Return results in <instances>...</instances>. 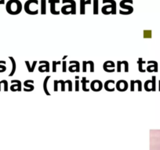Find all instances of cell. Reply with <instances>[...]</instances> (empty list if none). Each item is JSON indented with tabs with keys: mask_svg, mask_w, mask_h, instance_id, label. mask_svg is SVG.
I'll list each match as a JSON object with an SVG mask.
<instances>
[{
	"mask_svg": "<svg viewBox=\"0 0 160 150\" xmlns=\"http://www.w3.org/2000/svg\"><path fill=\"white\" fill-rule=\"evenodd\" d=\"M23 10V5L20 0H9L6 4V10L10 15H17Z\"/></svg>",
	"mask_w": 160,
	"mask_h": 150,
	"instance_id": "cell-1",
	"label": "cell"
},
{
	"mask_svg": "<svg viewBox=\"0 0 160 150\" xmlns=\"http://www.w3.org/2000/svg\"><path fill=\"white\" fill-rule=\"evenodd\" d=\"M104 6L101 8V12L104 15H115L117 14V3L115 0H103Z\"/></svg>",
	"mask_w": 160,
	"mask_h": 150,
	"instance_id": "cell-2",
	"label": "cell"
},
{
	"mask_svg": "<svg viewBox=\"0 0 160 150\" xmlns=\"http://www.w3.org/2000/svg\"><path fill=\"white\" fill-rule=\"evenodd\" d=\"M64 6L61 7V14L64 15H76V2L75 0H62Z\"/></svg>",
	"mask_w": 160,
	"mask_h": 150,
	"instance_id": "cell-3",
	"label": "cell"
},
{
	"mask_svg": "<svg viewBox=\"0 0 160 150\" xmlns=\"http://www.w3.org/2000/svg\"><path fill=\"white\" fill-rule=\"evenodd\" d=\"M38 5H39L38 0H28L24 5V10L26 14L29 15H37L39 14Z\"/></svg>",
	"mask_w": 160,
	"mask_h": 150,
	"instance_id": "cell-4",
	"label": "cell"
},
{
	"mask_svg": "<svg viewBox=\"0 0 160 150\" xmlns=\"http://www.w3.org/2000/svg\"><path fill=\"white\" fill-rule=\"evenodd\" d=\"M133 0H122L119 2V14L121 15H130L133 14Z\"/></svg>",
	"mask_w": 160,
	"mask_h": 150,
	"instance_id": "cell-5",
	"label": "cell"
},
{
	"mask_svg": "<svg viewBox=\"0 0 160 150\" xmlns=\"http://www.w3.org/2000/svg\"><path fill=\"white\" fill-rule=\"evenodd\" d=\"M103 87H104V85L100 80H93L90 83V89L95 92H101L102 90Z\"/></svg>",
	"mask_w": 160,
	"mask_h": 150,
	"instance_id": "cell-6",
	"label": "cell"
},
{
	"mask_svg": "<svg viewBox=\"0 0 160 150\" xmlns=\"http://www.w3.org/2000/svg\"><path fill=\"white\" fill-rule=\"evenodd\" d=\"M115 63L111 60H108V61L105 62L104 64H103V69L105 72H108V73H114L115 72Z\"/></svg>",
	"mask_w": 160,
	"mask_h": 150,
	"instance_id": "cell-7",
	"label": "cell"
},
{
	"mask_svg": "<svg viewBox=\"0 0 160 150\" xmlns=\"http://www.w3.org/2000/svg\"><path fill=\"white\" fill-rule=\"evenodd\" d=\"M128 82L125 80H119L115 83V88L119 92H126L128 89Z\"/></svg>",
	"mask_w": 160,
	"mask_h": 150,
	"instance_id": "cell-8",
	"label": "cell"
},
{
	"mask_svg": "<svg viewBox=\"0 0 160 150\" xmlns=\"http://www.w3.org/2000/svg\"><path fill=\"white\" fill-rule=\"evenodd\" d=\"M69 64H71L69 67H68V70L71 73H74V72H80V63L77 60H70Z\"/></svg>",
	"mask_w": 160,
	"mask_h": 150,
	"instance_id": "cell-9",
	"label": "cell"
},
{
	"mask_svg": "<svg viewBox=\"0 0 160 150\" xmlns=\"http://www.w3.org/2000/svg\"><path fill=\"white\" fill-rule=\"evenodd\" d=\"M60 2H61V0H48V2L50 5V10L53 15H59L61 14L59 10H56V4L60 3Z\"/></svg>",
	"mask_w": 160,
	"mask_h": 150,
	"instance_id": "cell-10",
	"label": "cell"
},
{
	"mask_svg": "<svg viewBox=\"0 0 160 150\" xmlns=\"http://www.w3.org/2000/svg\"><path fill=\"white\" fill-rule=\"evenodd\" d=\"M148 64L149 65L147 67L146 70L149 73H152V72H158V63L155 60H148Z\"/></svg>",
	"mask_w": 160,
	"mask_h": 150,
	"instance_id": "cell-11",
	"label": "cell"
},
{
	"mask_svg": "<svg viewBox=\"0 0 160 150\" xmlns=\"http://www.w3.org/2000/svg\"><path fill=\"white\" fill-rule=\"evenodd\" d=\"M11 84L12 85L10 86V89L12 92H20L21 89V81L19 80H12L11 81Z\"/></svg>",
	"mask_w": 160,
	"mask_h": 150,
	"instance_id": "cell-12",
	"label": "cell"
},
{
	"mask_svg": "<svg viewBox=\"0 0 160 150\" xmlns=\"http://www.w3.org/2000/svg\"><path fill=\"white\" fill-rule=\"evenodd\" d=\"M40 66L39 67V71L40 73L44 72H50V63L46 60H40L39 61Z\"/></svg>",
	"mask_w": 160,
	"mask_h": 150,
	"instance_id": "cell-13",
	"label": "cell"
},
{
	"mask_svg": "<svg viewBox=\"0 0 160 150\" xmlns=\"http://www.w3.org/2000/svg\"><path fill=\"white\" fill-rule=\"evenodd\" d=\"M115 81L114 80H108L104 84V89L108 92H114L115 91V87L113 85H115Z\"/></svg>",
	"mask_w": 160,
	"mask_h": 150,
	"instance_id": "cell-14",
	"label": "cell"
},
{
	"mask_svg": "<svg viewBox=\"0 0 160 150\" xmlns=\"http://www.w3.org/2000/svg\"><path fill=\"white\" fill-rule=\"evenodd\" d=\"M80 14H86V6L90 5L92 3V0H80Z\"/></svg>",
	"mask_w": 160,
	"mask_h": 150,
	"instance_id": "cell-15",
	"label": "cell"
},
{
	"mask_svg": "<svg viewBox=\"0 0 160 150\" xmlns=\"http://www.w3.org/2000/svg\"><path fill=\"white\" fill-rule=\"evenodd\" d=\"M33 83H34L33 80H30V79H28V80H26L24 82V86L25 87V88L24 89V92H32V91L34 90V89H35L34 85H32Z\"/></svg>",
	"mask_w": 160,
	"mask_h": 150,
	"instance_id": "cell-16",
	"label": "cell"
},
{
	"mask_svg": "<svg viewBox=\"0 0 160 150\" xmlns=\"http://www.w3.org/2000/svg\"><path fill=\"white\" fill-rule=\"evenodd\" d=\"M9 59L11 61V64H12V69H11V71H10V74H9V77H12L14 76V73L16 72V69H17V64H16V61L14 60V57L12 56H9Z\"/></svg>",
	"mask_w": 160,
	"mask_h": 150,
	"instance_id": "cell-17",
	"label": "cell"
},
{
	"mask_svg": "<svg viewBox=\"0 0 160 150\" xmlns=\"http://www.w3.org/2000/svg\"><path fill=\"white\" fill-rule=\"evenodd\" d=\"M37 63L38 62L36 61V60H34L33 63H32V65H30V63H29L28 60H26L25 64H26V66H27L28 71L29 73H33L34 70H35V68H36V64H37Z\"/></svg>",
	"mask_w": 160,
	"mask_h": 150,
	"instance_id": "cell-18",
	"label": "cell"
},
{
	"mask_svg": "<svg viewBox=\"0 0 160 150\" xmlns=\"http://www.w3.org/2000/svg\"><path fill=\"white\" fill-rule=\"evenodd\" d=\"M51 76H47V77H45V79H44V81H43V84H42V87H43V90L44 92H45V95H50L51 94L50 93L49 90H48V88H47V84H48V81H49V79L50 78Z\"/></svg>",
	"mask_w": 160,
	"mask_h": 150,
	"instance_id": "cell-19",
	"label": "cell"
},
{
	"mask_svg": "<svg viewBox=\"0 0 160 150\" xmlns=\"http://www.w3.org/2000/svg\"><path fill=\"white\" fill-rule=\"evenodd\" d=\"M93 14L94 15L99 14V0H93Z\"/></svg>",
	"mask_w": 160,
	"mask_h": 150,
	"instance_id": "cell-20",
	"label": "cell"
},
{
	"mask_svg": "<svg viewBox=\"0 0 160 150\" xmlns=\"http://www.w3.org/2000/svg\"><path fill=\"white\" fill-rule=\"evenodd\" d=\"M46 0H41V14L45 15L46 14Z\"/></svg>",
	"mask_w": 160,
	"mask_h": 150,
	"instance_id": "cell-21",
	"label": "cell"
},
{
	"mask_svg": "<svg viewBox=\"0 0 160 150\" xmlns=\"http://www.w3.org/2000/svg\"><path fill=\"white\" fill-rule=\"evenodd\" d=\"M146 62L143 61V59L139 58L138 60H137V64H138V70L141 73H145L146 72V70H144L143 69V64H145Z\"/></svg>",
	"mask_w": 160,
	"mask_h": 150,
	"instance_id": "cell-22",
	"label": "cell"
},
{
	"mask_svg": "<svg viewBox=\"0 0 160 150\" xmlns=\"http://www.w3.org/2000/svg\"><path fill=\"white\" fill-rule=\"evenodd\" d=\"M144 88L146 92H152V80H147L144 84Z\"/></svg>",
	"mask_w": 160,
	"mask_h": 150,
	"instance_id": "cell-23",
	"label": "cell"
},
{
	"mask_svg": "<svg viewBox=\"0 0 160 150\" xmlns=\"http://www.w3.org/2000/svg\"><path fill=\"white\" fill-rule=\"evenodd\" d=\"M89 80H86V77H83L82 78V86H83V92H89V89H86V84L89 83Z\"/></svg>",
	"mask_w": 160,
	"mask_h": 150,
	"instance_id": "cell-24",
	"label": "cell"
},
{
	"mask_svg": "<svg viewBox=\"0 0 160 150\" xmlns=\"http://www.w3.org/2000/svg\"><path fill=\"white\" fill-rule=\"evenodd\" d=\"M6 62L5 60H0V73H3L6 70Z\"/></svg>",
	"mask_w": 160,
	"mask_h": 150,
	"instance_id": "cell-25",
	"label": "cell"
},
{
	"mask_svg": "<svg viewBox=\"0 0 160 150\" xmlns=\"http://www.w3.org/2000/svg\"><path fill=\"white\" fill-rule=\"evenodd\" d=\"M152 91L155 92L156 91V77L152 76Z\"/></svg>",
	"mask_w": 160,
	"mask_h": 150,
	"instance_id": "cell-26",
	"label": "cell"
},
{
	"mask_svg": "<svg viewBox=\"0 0 160 150\" xmlns=\"http://www.w3.org/2000/svg\"><path fill=\"white\" fill-rule=\"evenodd\" d=\"M143 35L145 39H151L152 38V31H144Z\"/></svg>",
	"mask_w": 160,
	"mask_h": 150,
	"instance_id": "cell-27",
	"label": "cell"
},
{
	"mask_svg": "<svg viewBox=\"0 0 160 150\" xmlns=\"http://www.w3.org/2000/svg\"><path fill=\"white\" fill-rule=\"evenodd\" d=\"M58 65H61V61H58V62H56V61H53V72H57V66Z\"/></svg>",
	"mask_w": 160,
	"mask_h": 150,
	"instance_id": "cell-28",
	"label": "cell"
},
{
	"mask_svg": "<svg viewBox=\"0 0 160 150\" xmlns=\"http://www.w3.org/2000/svg\"><path fill=\"white\" fill-rule=\"evenodd\" d=\"M87 64L89 65V68H90V72L91 73H93L94 72V63L92 60H89L87 61Z\"/></svg>",
	"mask_w": 160,
	"mask_h": 150,
	"instance_id": "cell-29",
	"label": "cell"
},
{
	"mask_svg": "<svg viewBox=\"0 0 160 150\" xmlns=\"http://www.w3.org/2000/svg\"><path fill=\"white\" fill-rule=\"evenodd\" d=\"M1 83H2V85H3L4 86V92H8V81H7L6 80H2L1 81Z\"/></svg>",
	"mask_w": 160,
	"mask_h": 150,
	"instance_id": "cell-30",
	"label": "cell"
},
{
	"mask_svg": "<svg viewBox=\"0 0 160 150\" xmlns=\"http://www.w3.org/2000/svg\"><path fill=\"white\" fill-rule=\"evenodd\" d=\"M121 62H122V64H123L125 67V72H126V73H128V72H129L128 62H127V60H123V61H121Z\"/></svg>",
	"mask_w": 160,
	"mask_h": 150,
	"instance_id": "cell-31",
	"label": "cell"
},
{
	"mask_svg": "<svg viewBox=\"0 0 160 150\" xmlns=\"http://www.w3.org/2000/svg\"><path fill=\"white\" fill-rule=\"evenodd\" d=\"M58 83L61 85V92H64V91H65V81L63 80H60L58 81Z\"/></svg>",
	"mask_w": 160,
	"mask_h": 150,
	"instance_id": "cell-32",
	"label": "cell"
},
{
	"mask_svg": "<svg viewBox=\"0 0 160 150\" xmlns=\"http://www.w3.org/2000/svg\"><path fill=\"white\" fill-rule=\"evenodd\" d=\"M134 83L138 85V91L139 92H141L142 91V82L140 80H136L134 81Z\"/></svg>",
	"mask_w": 160,
	"mask_h": 150,
	"instance_id": "cell-33",
	"label": "cell"
},
{
	"mask_svg": "<svg viewBox=\"0 0 160 150\" xmlns=\"http://www.w3.org/2000/svg\"><path fill=\"white\" fill-rule=\"evenodd\" d=\"M65 83L67 84V85H68V91L71 92V91H72V82H71V81L67 80L65 81Z\"/></svg>",
	"mask_w": 160,
	"mask_h": 150,
	"instance_id": "cell-34",
	"label": "cell"
},
{
	"mask_svg": "<svg viewBox=\"0 0 160 150\" xmlns=\"http://www.w3.org/2000/svg\"><path fill=\"white\" fill-rule=\"evenodd\" d=\"M67 71V62L65 60H62V72L65 73Z\"/></svg>",
	"mask_w": 160,
	"mask_h": 150,
	"instance_id": "cell-35",
	"label": "cell"
},
{
	"mask_svg": "<svg viewBox=\"0 0 160 150\" xmlns=\"http://www.w3.org/2000/svg\"><path fill=\"white\" fill-rule=\"evenodd\" d=\"M87 62L86 61H83V73H86V70H87Z\"/></svg>",
	"mask_w": 160,
	"mask_h": 150,
	"instance_id": "cell-36",
	"label": "cell"
},
{
	"mask_svg": "<svg viewBox=\"0 0 160 150\" xmlns=\"http://www.w3.org/2000/svg\"><path fill=\"white\" fill-rule=\"evenodd\" d=\"M79 83H80V81H79V79H76V83H75V86H76V92H79Z\"/></svg>",
	"mask_w": 160,
	"mask_h": 150,
	"instance_id": "cell-37",
	"label": "cell"
},
{
	"mask_svg": "<svg viewBox=\"0 0 160 150\" xmlns=\"http://www.w3.org/2000/svg\"><path fill=\"white\" fill-rule=\"evenodd\" d=\"M121 66H122L121 61L117 62V71H118L119 73L121 72Z\"/></svg>",
	"mask_w": 160,
	"mask_h": 150,
	"instance_id": "cell-38",
	"label": "cell"
},
{
	"mask_svg": "<svg viewBox=\"0 0 160 150\" xmlns=\"http://www.w3.org/2000/svg\"><path fill=\"white\" fill-rule=\"evenodd\" d=\"M130 91L131 92H134V81H130Z\"/></svg>",
	"mask_w": 160,
	"mask_h": 150,
	"instance_id": "cell-39",
	"label": "cell"
},
{
	"mask_svg": "<svg viewBox=\"0 0 160 150\" xmlns=\"http://www.w3.org/2000/svg\"><path fill=\"white\" fill-rule=\"evenodd\" d=\"M5 4V0H0V5H3Z\"/></svg>",
	"mask_w": 160,
	"mask_h": 150,
	"instance_id": "cell-40",
	"label": "cell"
},
{
	"mask_svg": "<svg viewBox=\"0 0 160 150\" xmlns=\"http://www.w3.org/2000/svg\"><path fill=\"white\" fill-rule=\"evenodd\" d=\"M158 91L160 92V80L158 81Z\"/></svg>",
	"mask_w": 160,
	"mask_h": 150,
	"instance_id": "cell-41",
	"label": "cell"
},
{
	"mask_svg": "<svg viewBox=\"0 0 160 150\" xmlns=\"http://www.w3.org/2000/svg\"><path fill=\"white\" fill-rule=\"evenodd\" d=\"M66 58H67V56H64L62 58V60H64Z\"/></svg>",
	"mask_w": 160,
	"mask_h": 150,
	"instance_id": "cell-42",
	"label": "cell"
},
{
	"mask_svg": "<svg viewBox=\"0 0 160 150\" xmlns=\"http://www.w3.org/2000/svg\"><path fill=\"white\" fill-rule=\"evenodd\" d=\"M79 76H76V79H79Z\"/></svg>",
	"mask_w": 160,
	"mask_h": 150,
	"instance_id": "cell-43",
	"label": "cell"
},
{
	"mask_svg": "<svg viewBox=\"0 0 160 150\" xmlns=\"http://www.w3.org/2000/svg\"><path fill=\"white\" fill-rule=\"evenodd\" d=\"M1 85H2V83H1V81H0V91H1Z\"/></svg>",
	"mask_w": 160,
	"mask_h": 150,
	"instance_id": "cell-44",
	"label": "cell"
}]
</instances>
